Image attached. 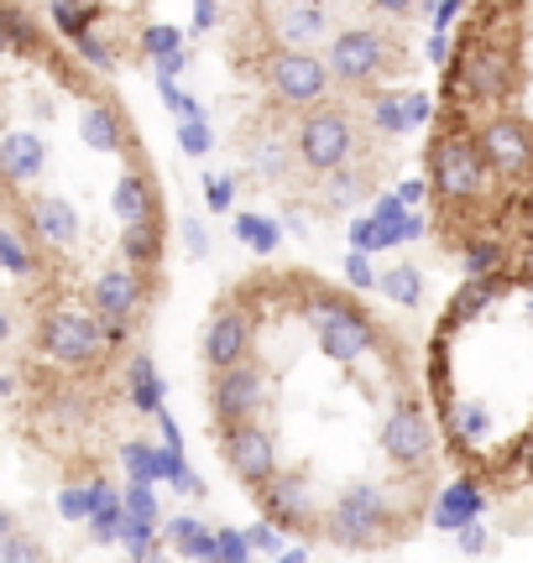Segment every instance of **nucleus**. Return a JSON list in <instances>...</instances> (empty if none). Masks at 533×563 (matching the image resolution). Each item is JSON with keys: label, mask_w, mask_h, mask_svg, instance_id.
Instances as JSON below:
<instances>
[{"label": "nucleus", "mask_w": 533, "mask_h": 563, "mask_svg": "<svg viewBox=\"0 0 533 563\" xmlns=\"http://www.w3.org/2000/svg\"><path fill=\"white\" fill-rule=\"evenodd\" d=\"M257 496H262V511L278 527H308L314 522V485H308V475L283 470V475H278L272 485H262Z\"/></svg>", "instance_id": "nucleus-14"}, {"label": "nucleus", "mask_w": 533, "mask_h": 563, "mask_svg": "<svg viewBox=\"0 0 533 563\" xmlns=\"http://www.w3.org/2000/svg\"><path fill=\"white\" fill-rule=\"evenodd\" d=\"M121 251H126V266H152L163 256V224L146 220V224H126L121 230Z\"/></svg>", "instance_id": "nucleus-26"}, {"label": "nucleus", "mask_w": 533, "mask_h": 563, "mask_svg": "<svg viewBox=\"0 0 533 563\" xmlns=\"http://www.w3.org/2000/svg\"><path fill=\"white\" fill-rule=\"evenodd\" d=\"M32 230H37L42 245H58V251H68V245L79 241V214H74V203L68 199H37L32 203Z\"/></svg>", "instance_id": "nucleus-17"}, {"label": "nucleus", "mask_w": 533, "mask_h": 563, "mask_svg": "<svg viewBox=\"0 0 533 563\" xmlns=\"http://www.w3.org/2000/svg\"><path fill=\"white\" fill-rule=\"evenodd\" d=\"M382 292H388L398 308H418V302H424V277H418V266H392L388 277H382Z\"/></svg>", "instance_id": "nucleus-31"}, {"label": "nucleus", "mask_w": 533, "mask_h": 563, "mask_svg": "<svg viewBox=\"0 0 533 563\" xmlns=\"http://www.w3.org/2000/svg\"><path fill=\"white\" fill-rule=\"evenodd\" d=\"M487 178H492V167L481 157V141L476 136L450 131V136H439L429 146V183H434V194H445L450 203H466L476 194H487Z\"/></svg>", "instance_id": "nucleus-3"}, {"label": "nucleus", "mask_w": 533, "mask_h": 563, "mask_svg": "<svg viewBox=\"0 0 533 563\" xmlns=\"http://www.w3.org/2000/svg\"><path fill=\"white\" fill-rule=\"evenodd\" d=\"M137 308H142V272H137V266H110V272L95 282V319L110 329V344L131 329Z\"/></svg>", "instance_id": "nucleus-13"}, {"label": "nucleus", "mask_w": 533, "mask_h": 563, "mask_svg": "<svg viewBox=\"0 0 533 563\" xmlns=\"http://www.w3.org/2000/svg\"><path fill=\"white\" fill-rule=\"evenodd\" d=\"M278 563H308L304 548H287V553H278Z\"/></svg>", "instance_id": "nucleus-60"}, {"label": "nucleus", "mask_w": 533, "mask_h": 563, "mask_svg": "<svg viewBox=\"0 0 533 563\" xmlns=\"http://www.w3.org/2000/svg\"><path fill=\"white\" fill-rule=\"evenodd\" d=\"M220 454H226L230 475L247 485V490H262L272 485L283 470H278V443L262 422H241V428H220Z\"/></svg>", "instance_id": "nucleus-8"}, {"label": "nucleus", "mask_w": 533, "mask_h": 563, "mask_svg": "<svg viewBox=\"0 0 533 563\" xmlns=\"http://www.w3.org/2000/svg\"><path fill=\"white\" fill-rule=\"evenodd\" d=\"M325 63L340 84H371L398 68V42L388 32H371V26H350V32L329 42Z\"/></svg>", "instance_id": "nucleus-7"}, {"label": "nucleus", "mask_w": 533, "mask_h": 563, "mask_svg": "<svg viewBox=\"0 0 533 563\" xmlns=\"http://www.w3.org/2000/svg\"><path fill=\"white\" fill-rule=\"evenodd\" d=\"M251 344H257V329L241 308H220L215 319L205 323V340H199V355H205L209 376H226V371H241L251 365Z\"/></svg>", "instance_id": "nucleus-9"}, {"label": "nucleus", "mask_w": 533, "mask_h": 563, "mask_svg": "<svg viewBox=\"0 0 533 563\" xmlns=\"http://www.w3.org/2000/svg\"><path fill=\"white\" fill-rule=\"evenodd\" d=\"M487 511V496L476 490L471 481H455L439 506H434V527H445V532H460V527H476V517Z\"/></svg>", "instance_id": "nucleus-18"}, {"label": "nucleus", "mask_w": 533, "mask_h": 563, "mask_svg": "<svg viewBox=\"0 0 533 563\" xmlns=\"http://www.w3.org/2000/svg\"><path fill=\"white\" fill-rule=\"evenodd\" d=\"M388 517H392V506L377 485H367V481L346 485V490L335 496V506H329L325 538L340 548H371L388 538Z\"/></svg>", "instance_id": "nucleus-5"}, {"label": "nucleus", "mask_w": 533, "mask_h": 563, "mask_svg": "<svg viewBox=\"0 0 533 563\" xmlns=\"http://www.w3.org/2000/svg\"><path fill=\"white\" fill-rule=\"evenodd\" d=\"M371 5H382V11H392V16H398V11H409L413 0H371Z\"/></svg>", "instance_id": "nucleus-59"}, {"label": "nucleus", "mask_w": 533, "mask_h": 563, "mask_svg": "<svg viewBox=\"0 0 533 563\" xmlns=\"http://www.w3.org/2000/svg\"><path fill=\"white\" fill-rule=\"evenodd\" d=\"M466 89H471L476 100H497L508 89V58L492 53V47H476L471 58H466Z\"/></svg>", "instance_id": "nucleus-22"}, {"label": "nucleus", "mask_w": 533, "mask_h": 563, "mask_svg": "<svg viewBox=\"0 0 533 563\" xmlns=\"http://www.w3.org/2000/svg\"><path fill=\"white\" fill-rule=\"evenodd\" d=\"M142 47H146V58H152V63L184 58V37H178V26H146Z\"/></svg>", "instance_id": "nucleus-35"}, {"label": "nucleus", "mask_w": 533, "mask_h": 563, "mask_svg": "<svg viewBox=\"0 0 533 563\" xmlns=\"http://www.w3.org/2000/svg\"><path fill=\"white\" fill-rule=\"evenodd\" d=\"M476 141H481V157H487V167L497 178H523L533 167V131L523 121H513V115L487 121Z\"/></svg>", "instance_id": "nucleus-12"}, {"label": "nucleus", "mask_w": 533, "mask_h": 563, "mask_svg": "<svg viewBox=\"0 0 533 563\" xmlns=\"http://www.w3.org/2000/svg\"><path fill=\"white\" fill-rule=\"evenodd\" d=\"M47 16H53V26H58L63 37H89V32H95V16H100V11H95V5H89V0H53V5H47Z\"/></svg>", "instance_id": "nucleus-28"}, {"label": "nucleus", "mask_w": 533, "mask_h": 563, "mask_svg": "<svg viewBox=\"0 0 533 563\" xmlns=\"http://www.w3.org/2000/svg\"><path fill=\"white\" fill-rule=\"evenodd\" d=\"M110 496H116V490H110L105 481L63 485V490H58V517H63V522H89V517H95V511H100Z\"/></svg>", "instance_id": "nucleus-25"}, {"label": "nucleus", "mask_w": 533, "mask_h": 563, "mask_svg": "<svg viewBox=\"0 0 533 563\" xmlns=\"http://www.w3.org/2000/svg\"><path fill=\"white\" fill-rule=\"evenodd\" d=\"M215 21H220V0H194V26H199V32H209Z\"/></svg>", "instance_id": "nucleus-52"}, {"label": "nucleus", "mask_w": 533, "mask_h": 563, "mask_svg": "<svg viewBox=\"0 0 533 563\" xmlns=\"http://www.w3.org/2000/svg\"><path fill=\"white\" fill-rule=\"evenodd\" d=\"M455 538H460V548H466V553H481V548H487V532H481V527H460Z\"/></svg>", "instance_id": "nucleus-54"}, {"label": "nucleus", "mask_w": 533, "mask_h": 563, "mask_svg": "<svg viewBox=\"0 0 533 563\" xmlns=\"http://www.w3.org/2000/svg\"><path fill=\"white\" fill-rule=\"evenodd\" d=\"M434 183H418V178H403L398 183V199L409 203V209H418V203H424V194H429Z\"/></svg>", "instance_id": "nucleus-51"}, {"label": "nucleus", "mask_w": 533, "mask_h": 563, "mask_svg": "<svg viewBox=\"0 0 533 563\" xmlns=\"http://www.w3.org/2000/svg\"><path fill=\"white\" fill-rule=\"evenodd\" d=\"M178 146H184L188 157H205L209 146H215V131H209V121H184V125H178Z\"/></svg>", "instance_id": "nucleus-39"}, {"label": "nucleus", "mask_w": 533, "mask_h": 563, "mask_svg": "<svg viewBox=\"0 0 533 563\" xmlns=\"http://www.w3.org/2000/svg\"><path fill=\"white\" fill-rule=\"evenodd\" d=\"M293 146H298V162H304L308 173H346L356 152H361V131L350 121L346 110H335V104H319V110H308L298 131H293Z\"/></svg>", "instance_id": "nucleus-2"}, {"label": "nucleus", "mask_w": 533, "mask_h": 563, "mask_svg": "<svg viewBox=\"0 0 533 563\" xmlns=\"http://www.w3.org/2000/svg\"><path fill=\"white\" fill-rule=\"evenodd\" d=\"M167 543L178 548L184 559L226 563V553H220V532H209V527L194 522V517H173V522H167Z\"/></svg>", "instance_id": "nucleus-21"}, {"label": "nucleus", "mask_w": 533, "mask_h": 563, "mask_svg": "<svg viewBox=\"0 0 533 563\" xmlns=\"http://www.w3.org/2000/svg\"><path fill=\"white\" fill-rule=\"evenodd\" d=\"M26 37H32L26 11H17V5H11V11H6V42H11V47H26Z\"/></svg>", "instance_id": "nucleus-49"}, {"label": "nucleus", "mask_w": 533, "mask_h": 563, "mask_svg": "<svg viewBox=\"0 0 533 563\" xmlns=\"http://www.w3.org/2000/svg\"><path fill=\"white\" fill-rule=\"evenodd\" d=\"M74 47H79V58L89 63L95 74H110V68H116V53H110V47H105V42L95 37V32H89V37H79Z\"/></svg>", "instance_id": "nucleus-40"}, {"label": "nucleus", "mask_w": 533, "mask_h": 563, "mask_svg": "<svg viewBox=\"0 0 533 563\" xmlns=\"http://www.w3.org/2000/svg\"><path fill=\"white\" fill-rule=\"evenodd\" d=\"M287 5H325V0H287Z\"/></svg>", "instance_id": "nucleus-61"}, {"label": "nucleus", "mask_w": 533, "mask_h": 563, "mask_svg": "<svg viewBox=\"0 0 533 563\" xmlns=\"http://www.w3.org/2000/svg\"><path fill=\"white\" fill-rule=\"evenodd\" d=\"M518 470H523V475H533V439L523 443V454H518Z\"/></svg>", "instance_id": "nucleus-58"}, {"label": "nucleus", "mask_w": 533, "mask_h": 563, "mask_svg": "<svg viewBox=\"0 0 533 563\" xmlns=\"http://www.w3.org/2000/svg\"><path fill=\"white\" fill-rule=\"evenodd\" d=\"M429 63H450V42L434 32V42H429Z\"/></svg>", "instance_id": "nucleus-56"}, {"label": "nucleus", "mask_w": 533, "mask_h": 563, "mask_svg": "<svg viewBox=\"0 0 533 563\" xmlns=\"http://www.w3.org/2000/svg\"><path fill=\"white\" fill-rule=\"evenodd\" d=\"M371 220L377 224H403L409 220V203L398 199V194H382V199L371 203Z\"/></svg>", "instance_id": "nucleus-43"}, {"label": "nucleus", "mask_w": 533, "mask_h": 563, "mask_svg": "<svg viewBox=\"0 0 533 563\" xmlns=\"http://www.w3.org/2000/svg\"><path fill=\"white\" fill-rule=\"evenodd\" d=\"M121 460H126V475H131V481H142V485L167 481V454H163V449H146V443H126Z\"/></svg>", "instance_id": "nucleus-29"}, {"label": "nucleus", "mask_w": 533, "mask_h": 563, "mask_svg": "<svg viewBox=\"0 0 533 563\" xmlns=\"http://www.w3.org/2000/svg\"><path fill=\"white\" fill-rule=\"evenodd\" d=\"M304 319H308V329H314L319 350L340 365H356L371 344H377L371 319L367 313H356V302H346V298H314L304 308Z\"/></svg>", "instance_id": "nucleus-4"}, {"label": "nucleus", "mask_w": 533, "mask_h": 563, "mask_svg": "<svg viewBox=\"0 0 533 563\" xmlns=\"http://www.w3.org/2000/svg\"><path fill=\"white\" fill-rule=\"evenodd\" d=\"M247 543H251V553H278V527H251Z\"/></svg>", "instance_id": "nucleus-50"}, {"label": "nucleus", "mask_w": 533, "mask_h": 563, "mask_svg": "<svg viewBox=\"0 0 533 563\" xmlns=\"http://www.w3.org/2000/svg\"><path fill=\"white\" fill-rule=\"evenodd\" d=\"M220 553H226V563H251L247 532H236V527H220Z\"/></svg>", "instance_id": "nucleus-44"}, {"label": "nucleus", "mask_w": 533, "mask_h": 563, "mask_svg": "<svg viewBox=\"0 0 533 563\" xmlns=\"http://www.w3.org/2000/svg\"><path fill=\"white\" fill-rule=\"evenodd\" d=\"M429 115H434L429 95H403V131H418Z\"/></svg>", "instance_id": "nucleus-46"}, {"label": "nucleus", "mask_w": 533, "mask_h": 563, "mask_svg": "<svg viewBox=\"0 0 533 563\" xmlns=\"http://www.w3.org/2000/svg\"><path fill=\"white\" fill-rule=\"evenodd\" d=\"M293 141H283V136H272V131H257V136L247 141V162H251V173L257 178H266V183H283L287 178V167H293Z\"/></svg>", "instance_id": "nucleus-20"}, {"label": "nucleus", "mask_w": 533, "mask_h": 563, "mask_svg": "<svg viewBox=\"0 0 533 563\" xmlns=\"http://www.w3.org/2000/svg\"><path fill=\"white\" fill-rule=\"evenodd\" d=\"M126 391H131V407H137V412H152V418H157V412H167L163 407V376H157V365L146 361V355H131V365H126Z\"/></svg>", "instance_id": "nucleus-23"}, {"label": "nucleus", "mask_w": 533, "mask_h": 563, "mask_svg": "<svg viewBox=\"0 0 533 563\" xmlns=\"http://www.w3.org/2000/svg\"><path fill=\"white\" fill-rule=\"evenodd\" d=\"M455 422H460V433H466V439H481V433H487V412H481V407H460V412H455Z\"/></svg>", "instance_id": "nucleus-48"}, {"label": "nucleus", "mask_w": 533, "mask_h": 563, "mask_svg": "<svg viewBox=\"0 0 533 563\" xmlns=\"http://www.w3.org/2000/svg\"><path fill=\"white\" fill-rule=\"evenodd\" d=\"M0 262H6L11 277H32V251H26L17 224H0Z\"/></svg>", "instance_id": "nucleus-33"}, {"label": "nucleus", "mask_w": 533, "mask_h": 563, "mask_svg": "<svg viewBox=\"0 0 533 563\" xmlns=\"http://www.w3.org/2000/svg\"><path fill=\"white\" fill-rule=\"evenodd\" d=\"M121 532H126V496H110V501L89 517V538L105 548V543H121Z\"/></svg>", "instance_id": "nucleus-32"}, {"label": "nucleus", "mask_w": 533, "mask_h": 563, "mask_svg": "<svg viewBox=\"0 0 533 563\" xmlns=\"http://www.w3.org/2000/svg\"><path fill=\"white\" fill-rule=\"evenodd\" d=\"M47 167V141L37 131H11L0 141V173L11 183H32Z\"/></svg>", "instance_id": "nucleus-16"}, {"label": "nucleus", "mask_w": 533, "mask_h": 563, "mask_svg": "<svg viewBox=\"0 0 533 563\" xmlns=\"http://www.w3.org/2000/svg\"><path fill=\"white\" fill-rule=\"evenodd\" d=\"M371 121H377V131H388V136H403V95H377L371 100Z\"/></svg>", "instance_id": "nucleus-37"}, {"label": "nucleus", "mask_w": 533, "mask_h": 563, "mask_svg": "<svg viewBox=\"0 0 533 563\" xmlns=\"http://www.w3.org/2000/svg\"><path fill=\"white\" fill-rule=\"evenodd\" d=\"M0 563H47V548L26 538L17 517H0Z\"/></svg>", "instance_id": "nucleus-27"}, {"label": "nucleus", "mask_w": 533, "mask_h": 563, "mask_svg": "<svg viewBox=\"0 0 533 563\" xmlns=\"http://www.w3.org/2000/svg\"><path fill=\"white\" fill-rule=\"evenodd\" d=\"M492 292H497V287H492V282H487V277H481V282H471V287H466V292L455 298V319H471V313H481V302L492 298Z\"/></svg>", "instance_id": "nucleus-41"}, {"label": "nucleus", "mask_w": 533, "mask_h": 563, "mask_svg": "<svg viewBox=\"0 0 533 563\" xmlns=\"http://www.w3.org/2000/svg\"><path fill=\"white\" fill-rule=\"evenodd\" d=\"M205 203L220 214V209H230L236 203V178H205Z\"/></svg>", "instance_id": "nucleus-45"}, {"label": "nucleus", "mask_w": 533, "mask_h": 563, "mask_svg": "<svg viewBox=\"0 0 533 563\" xmlns=\"http://www.w3.org/2000/svg\"><path fill=\"white\" fill-rule=\"evenodd\" d=\"M110 209H116V220H121V224H146V220H157V199H152V183H146L142 173H121L116 194H110Z\"/></svg>", "instance_id": "nucleus-19"}, {"label": "nucleus", "mask_w": 533, "mask_h": 563, "mask_svg": "<svg viewBox=\"0 0 533 563\" xmlns=\"http://www.w3.org/2000/svg\"><path fill=\"white\" fill-rule=\"evenodd\" d=\"M126 496V522H142V527H157V517H163V511H157V496H152V485H142V481H131L121 490Z\"/></svg>", "instance_id": "nucleus-34"}, {"label": "nucleus", "mask_w": 533, "mask_h": 563, "mask_svg": "<svg viewBox=\"0 0 533 563\" xmlns=\"http://www.w3.org/2000/svg\"><path fill=\"white\" fill-rule=\"evenodd\" d=\"M382 454H388L398 470H418V464L434 460V422L424 418L418 402H398L382 422Z\"/></svg>", "instance_id": "nucleus-10"}, {"label": "nucleus", "mask_w": 533, "mask_h": 563, "mask_svg": "<svg viewBox=\"0 0 533 563\" xmlns=\"http://www.w3.org/2000/svg\"><path fill=\"white\" fill-rule=\"evenodd\" d=\"M492 266H497V245H471V251H466V272H471L476 282L487 277Z\"/></svg>", "instance_id": "nucleus-47"}, {"label": "nucleus", "mask_w": 533, "mask_h": 563, "mask_svg": "<svg viewBox=\"0 0 533 563\" xmlns=\"http://www.w3.org/2000/svg\"><path fill=\"white\" fill-rule=\"evenodd\" d=\"M418 235H424V214L409 209V220H403V241H418Z\"/></svg>", "instance_id": "nucleus-55"}, {"label": "nucleus", "mask_w": 533, "mask_h": 563, "mask_svg": "<svg viewBox=\"0 0 533 563\" xmlns=\"http://www.w3.org/2000/svg\"><path fill=\"white\" fill-rule=\"evenodd\" d=\"M184 241L194 256H205V235H199V224H184Z\"/></svg>", "instance_id": "nucleus-57"}, {"label": "nucleus", "mask_w": 533, "mask_h": 563, "mask_svg": "<svg viewBox=\"0 0 533 563\" xmlns=\"http://www.w3.org/2000/svg\"><path fill=\"white\" fill-rule=\"evenodd\" d=\"M79 136L89 152H121V115L110 110V104H84V115H79Z\"/></svg>", "instance_id": "nucleus-24"}, {"label": "nucleus", "mask_w": 533, "mask_h": 563, "mask_svg": "<svg viewBox=\"0 0 533 563\" xmlns=\"http://www.w3.org/2000/svg\"><path fill=\"white\" fill-rule=\"evenodd\" d=\"M367 194V183H361V173H329V183H325V203L329 209H346V203H356Z\"/></svg>", "instance_id": "nucleus-36"}, {"label": "nucleus", "mask_w": 533, "mask_h": 563, "mask_svg": "<svg viewBox=\"0 0 533 563\" xmlns=\"http://www.w3.org/2000/svg\"><path fill=\"white\" fill-rule=\"evenodd\" d=\"M236 241L247 245V251H257V256H272L278 241H283V230L266 220V214H241V220H236Z\"/></svg>", "instance_id": "nucleus-30"}, {"label": "nucleus", "mask_w": 533, "mask_h": 563, "mask_svg": "<svg viewBox=\"0 0 533 563\" xmlns=\"http://www.w3.org/2000/svg\"><path fill=\"white\" fill-rule=\"evenodd\" d=\"M42 355L63 371H84L110 350V329L95 319V308H47L37 323Z\"/></svg>", "instance_id": "nucleus-1"}, {"label": "nucleus", "mask_w": 533, "mask_h": 563, "mask_svg": "<svg viewBox=\"0 0 533 563\" xmlns=\"http://www.w3.org/2000/svg\"><path fill=\"white\" fill-rule=\"evenodd\" d=\"M266 402V386H262V371L257 365H241V371H226V376H215L209 386V412L220 428H241V422H257Z\"/></svg>", "instance_id": "nucleus-11"}, {"label": "nucleus", "mask_w": 533, "mask_h": 563, "mask_svg": "<svg viewBox=\"0 0 533 563\" xmlns=\"http://www.w3.org/2000/svg\"><path fill=\"white\" fill-rule=\"evenodd\" d=\"M329 63L319 53H293V47H278L266 58V95L278 104H293V110H319L329 89Z\"/></svg>", "instance_id": "nucleus-6"}, {"label": "nucleus", "mask_w": 533, "mask_h": 563, "mask_svg": "<svg viewBox=\"0 0 533 563\" xmlns=\"http://www.w3.org/2000/svg\"><path fill=\"white\" fill-rule=\"evenodd\" d=\"M346 282H350V287H361V292H367V287H377V272H371L367 251H350V256H346Z\"/></svg>", "instance_id": "nucleus-42"}, {"label": "nucleus", "mask_w": 533, "mask_h": 563, "mask_svg": "<svg viewBox=\"0 0 533 563\" xmlns=\"http://www.w3.org/2000/svg\"><path fill=\"white\" fill-rule=\"evenodd\" d=\"M455 16H460V0H439V11H434V32L445 37V26H450Z\"/></svg>", "instance_id": "nucleus-53"}, {"label": "nucleus", "mask_w": 533, "mask_h": 563, "mask_svg": "<svg viewBox=\"0 0 533 563\" xmlns=\"http://www.w3.org/2000/svg\"><path fill=\"white\" fill-rule=\"evenodd\" d=\"M157 89H163V104L178 115V125H184V121H205V115H199V100H194L188 89H178L173 79H157Z\"/></svg>", "instance_id": "nucleus-38"}, {"label": "nucleus", "mask_w": 533, "mask_h": 563, "mask_svg": "<svg viewBox=\"0 0 533 563\" xmlns=\"http://www.w3.org/2000/svg\"><path fill=\"white\" fill-rule=\"evenodd\" d=\"M272 32H278V42H283V47L308 53L314 42L329 37V16H325V5H283V11L272 16Z\"/></svg>", "instance_id": "nucleus-15"}]
</instances>
